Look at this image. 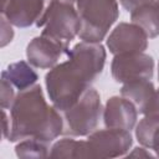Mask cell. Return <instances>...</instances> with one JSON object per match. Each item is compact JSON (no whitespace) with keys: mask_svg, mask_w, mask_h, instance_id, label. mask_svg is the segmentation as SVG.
Here are the masks:
<instances>
[{"mask_svg":"<svg viewBox=\"0 0 159 159\" xmlns=\"http://www.w3.org/2000/svg\"><path fill=\"white\" fill-rule=\"evenodd\" d=\"M67 1H70V2H72V4H75V1H76V0H67Z\"/></svg>","mask_w":159,"mask_h":159,"instance_id":"25","label":"cell"},{"mask_svg":"<svg viewBox=\"0 0 159 159\" xmlns=\"http://www.w3.org/2000/svg\"><path fill=\"white\" fill-rule=\"evenodd\" d=\"M15 91L14 86L4 77H1V108L7 109L11 107L15 99Z\"/></svg>","mask_w":159,"mask_h":159,"instance_id":"18","label":"cell"},{"mask_svg":"<svg viewBox=\"0 0 159 159\" xmlns=\"http://www.w3.org/2000/svg\"><path fill=\"white\" fill-rule=\"evenodd\" d=\"M1 77L6 78L19 91L32 87L39 80L37 73L25 61H17L9 65L7 68L1 72Z\"/></svg>","mask_w":159,"mask_h":159,"instance_id":"14","label":"cell"},{"mask_svg":"<svg viewBox=\"0 0 159 159\" xmlns=\"http://www.w3.org/2000/svg\"><path fill=\"white\" fill-rule=\"evenodd\" d=\"M9 129H10V119H7L6 112H5V109H2V134H4V138L7 137Z\"/></svg>","mask_w":159,"mask_h":159,"instance_id":"22","label":"cell"},{"mask_svg":"<svg viewBox=\"0 0 159 159\" xmlns=\"http://www.w3.org/2000/svg\"><path fill=\"white\" fill-rule=\"evenodd\" d=\"M67 60L50 68L45 76L47 94L56 109L66 111L89 88L103 71L106 48L101 42L81 41L66 52Z\"/></svg>","mask_w":159,"mask_h":159,"instance_id":"1","label":"cell"},{"mask_svg":"<svg viewBox=\"0 0 159 159\" xmlns=\"http://www.w3.org/2000/svg\"><path fill=\"white\" fill-rule=\"evenodd\" d=\"M128 157H145V158H153L154 155H152L149 152H147V148L142 147V148H135L132 153L128 154Z\"/></svg>","mask_w":159,"mask_h":159,"instance_id":"21","label":"cell"},{"mask_svg":"<svg viewBox=\"0 0 159 159\" xmlns=\"http://www.w3.org/2000/svg\"><path fill=\"white\" fill-rule=\"evenodd\" d=\"M157 89L150 80H135L123 83L120 96L129 99L140 114L154 113Z\"/></svg>","mask_w":159,"mask_h":159,"instance_id":"12","label":"cell"},{"mask_svg":"<svg viewBox=\"0 0 159 159\" xmlns=\"http://www.w3.org/2000/svg\"><path fill=\"white\" fill-rule=\"evenodd\" d=\"M88 143L93 158L124 157L133 144L130 130L107 128L93 130L88 134Z\"/></svg>","mask_w":159,"mask_h":159,"instance_id":"7","label":"cell"},{"mask_svg":"<svg viewBox=\"0 0 159 159\" xmlns=\"http://www.w3.org/2000/svg\"><path fill=\"white\" fill-rule=\"evenodd\" d=\"M14 37V30L11 27V24L4 17L1 16V47H5L9 42H11Z\"/></svg>","mask_w":159,"mask_h":159,"instance_id":"19","label":"cell"},{"mask_svg":"<svg viewBox=\"0 0 159 159\" xmlns=\"http://www.w3.org/2000/svg\"><path fill=\"white\" fill-rule=\"evenodd\" d=\"M137 117L138 111L135 106L122 96L111 97L104 106L103 120L107 128L130 130L137 123Z\"/></svg>","mask_w":159,"mask_h":159,"instance_id":"11","label":"cell"},{"mask_svg":"<svg viewBox=\"0 0 159 159\" xmlns=\"http://www.w3.org/2000/svg\"><path fill=\"white\" fill-rule=\"evenodd\" d=\"M68 46L40 35L34 37L26 47V57L30 65L37 68H52L57 65L60 57L68 51Z\"/></svg>","mask_w":159,"mask_h":159,"instance_id":"9","label":"cell"},{"mask_svg":"<svg viewBox=\"0 0 159 159\" xmlns=\"http://www.w3.org/2000/svg\"><path fill=\"white\" fill-rule=\"evenodd\" d=\"M158 78H159V65H158ZM154 113H159V88L155 93V103H154Z\"/></svg>","mask_w":159,"mask_h":159,"instance_id":"23","label":"cell"},{"mask_svg":"<svg viewBox=\"0 0 159 159\" xmlns=\"http://www.w3.org/2000/svg\"><path fill=\"white\" fill-rule=\"evenodd\" d=\"M43 11V0H2L1 16L16 27H29Z\"/></svg>","mask_w":159,"mask_h":159,"instance_id":"10","label":"cell"},{"mask_svg":"<svg viewBox=\"0 0 159 159\" xmlns=\"http://www.w3.org/2000/svg\"><path fill=\"white\" fill-rule=\"evenodd\" d=\"M135 137L142 147L159 157V113L145 114L135 127Z\"/></svg>","mask_w":159,"mask_h":159,"instance_id":"13","label":"cell"},{"mask_svg":"<svg viewBox=\"0 0 159 159\" xmlns=\"http://www.w3.org/2000/svg\"><path fill=\"white\" fill-rule=\"evenodd\" d=\"M153 1L140 5L133 11H130L132 22L140 26L150 39L159 36V14Z\"/></svg>","mask_w":159,"mask_h":159,"instance_id":"16","label":"cell"},{"mask_svg":"<svg viewBox=\"0 0 159 159\" xmlns=\"http://www.w3.org/2000/svg\"><path fill=\"white\" fill-rule=\"evenodd\" d=\"M122 6L128 10V11H133L134 9H137L138 6L140 5H144V4H148V2H152L153 0H119Z\"/></svg>","mask_w":159,"mask_h":159,"instance_id":"20","label":"cell"},{"mask_svg":"<svg viewBox=\"0 0 159 159\" xmlns=\"http://www.w3.org/2000/svg\"><path fill=\"white\" fill-rule=\"evenodd\" d=\"M101 113V97L94 88L89 87L76 103L62 112L63 133L71 137H84L91 134L99 122Z\"/></svg>","mask_w":159,"mask_h":159,"instance_id":"5","label":"cell"},{"mask_svg":"<svg viewBox=\"0 0 159 159\" xmlns=\"http://www.w3.org/2000/svg\"><path fill=\"white\" fill-rule=\"evenodd\" d=\"M15 153L19 158H46L50 155L48 143L34 138L22 139L16 144Z\"/></svg>","mask_w":159,"mask_h":159,"instance_id":"17","label":"cell"},{"mask_svg":"<svg viewBox=\"0 0 159 159\" xmlns=\"http://www.w3.org/2000/svg\"><path fill=\"white\" fill-rule=\"evenodd\" d=\"M50 158H93L88 140L63 138L57 140L50 149Z\"/></svg>","mask_w":159,"mask_h":159,"instance_id":"15","label":"cell"},{"mask_svg":"<svg viewBox=\"0 0 159 159\" xmlns=\"http://www.w3.org/2000/svg\"><path fill=\"white\" fill-rule=\"evenodd\" d=\"M148 35L145 31L132 22H120L107 37V47L111 53L144 52L148 47Z\"/></svg>","mask_w":159,"mask_h":159,"instance_id":"8","label":"cell"},{"mask_svg":"<svg viewBox=\"0 0 159 159\" xmlns=\"http://www.w3.org/2000/svg\"><path fill=\"white\" fill-rule=\"evenodd\" d=\"M153 2H154V6H155V9H157V11L159 14V0H154Z\"/></svg>","mask_w":159,"mask_h":159,"instance_id":"24","label":"cell"},{"mask_svg":"<svg viewBox=\"0 0 159 159\" xmlns=\"http://www.w3.org/2000/svg\"><path fill=\"white\" fill-rule=\"evenodd\" d=\"M111 72L116 82L127 83L135 80H152L154 60L145 52L114 55Z\"/></svg>","mask_w":159,"mask_h":159,"instance_id":"6","label":"cell"},{"mask_svg":"<svg viewBox=\"0 0 159 159\" xmlns=\"http://www.w3.org/2000/svg\"><path fill=\"white\" fill-rule=\"evenodd\" d=\"M81 20L78 37L87 42H101L119 16L117 0H76Z\"/></svg>","mask_w":159,"mask_h":159,"instance_id":"3","label":"cell"},{"mask_svg":"<svg viewBox=\"0 0 159 159\" xmlns=\"http://www.w3.org/2000/svg\"><path fill=\"white\" fill-rule=\"evenodd\" d=\"M36 26L42 29L41 35L68 46L80 34L81 20L72 2L67 0H51L36 21Z\"/></svg>","mask_w":159,"mask_h":159,"instance_id":"4","label":"cell"},{"mask_svg":"<svg viewBox=\"0 0 159 159\" xmlns=\"http://www.w3.org/2000/svg\"><path fill=\"white\" fill-rule=\"evenodd\" d=\"M62 133L63 118L58 109L47 104L40 84L19 91L10 107L9 142L34 138L50 143Z\"/></svg>","mask_w":159,"mask_h":159,"instance_id":"2","label":"cell"}]
</instances>
